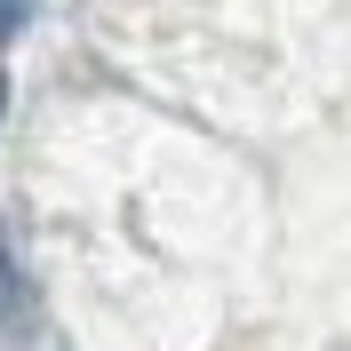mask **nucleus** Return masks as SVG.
<instances>
[{"mask_svg":"<svg viewBox=\"0 0 351 351\" xmlns=\"http://www.w3.org/2000/svg\"><path fill=\"white\" fill-rule=\"evenodd\" d=\"M24 8H32V0H0V32H8V24H24Z\"/></svg>","mask_w":351,"mask_h":351,"instance_id":"2","label":"nucleus"},{"mask_svg":"<svg viewBox=\"0 0 351 351\" xmlns=\"http://www.w3.org/2000/svg\"><path fill=\"white\" fill-rule=\"evenodd\" d=\"M24 304V280H16V256H8V232H0V319Z\"/></svg>","mask_w":351,"mask_h":351,"instance_id":"1","label":"nucleus"},{"mask_svg":"<svg viewBox=\"0 0 351 351\" xmlns=\"http://www.w3.org/2000/svg\"><path fill=\"white\" fill-rule=\"evenodd\" d=\"M0 112H8V72H0Z\"/></svg>","mask_w":351,"mask_h":351,"instance_id":"3","label":"nucleus"}]
</instances>
